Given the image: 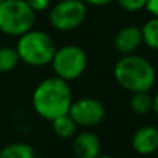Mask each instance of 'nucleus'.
I'll return each mask as SVG.
<instances>
[{
  "label": "nucleus",
  "mask_w": 158,
  "mask_h": 158,
  "mask_svg": "<svg viewBox=\"0 0 158 158\" xmlns=\"http://www.w3.org/2000/svg\"><path fill=\"white\" fill-rule=\"evenodd\" d=\"M73 102L72 89L67 81L59 77H48L36 85L32 94V106L41 118L53 120L69 114Z\"/></svg>",
  "instance_id": "nucleus-1"
},
{
  "label": "nucleus",
  "mask_w": 158,
  "mask_h": 158,
  "mask_svg": "<svg viewBox=\"0 0 158 158\" xmlns=\"http://www.w3.org/2000/svg\"><path fill=\"white\" fill-rule=\"evenodd\" d=\"M115 80L122 88L133 93H143L154 87L155 70L152 64L139 55H125L114 67Z\"/></svg>",
  "instance_id": "nucleus-2"
},
{
  "label": "nucleus",
  "mask_w": 158,
  "mask_h": 158,
  "mask_svg": "<svg viewBox=\"0 0 158 158\" xmlns=\"http://www.w3.org/2000/svg\"><path fill=\"white\" fill-rule=\"evenodd\" d=\"M56 49L53 39L46 32L39 30H30L20 35L15 46L20 60L35 67L49 64L53 59Z\"/></svg>",
  "instance_id": "nucleus-3"
},
{
  "label": "nucleus",
  "mask_w": 158,
  "mask_h": 158,
  "mask_svg": "<svg viewBox=\"0 0 158 158\" xmlns=\"http://www.w3.org/2000/svg\"><path fill=\"white\" fill-rule=\"evenodd\" d=\"M35 11L25 0H4L0 3V32L9 36H20L32 30Z\"/></svg>",
  "instance_id": "nucleus-4"
},
{
  "label": "nucleus",
  "mask_w": 158,
  "mask_h": 158,
  "mask_svg": "<svg viewBox=\"0 0 158 158\" xmlns=\"http://www.w3.org/2000/svg\"><path fill=\"white\" fill-rule=\"evenodd\" d=\"M51 64L56 77L70 83L85 72L87 55L77 45H63L56 49Z\"/></svg>",
  "instance_id": "nucleus-5"
},
{
  "label": "nucleus",
  "mask_w": 158,
  "mask_h": 158,
  "mask_svg": "<svg viewBox=\"0 0 158 158\" xmlns=\"http://www.w3.org/2000/svg\"><path fill=\"white\" fill-rule=\"evenodd\" d=\"M87 15V6L83 0H60L52 7L49 21L57 31H73L84 23Z\"/></svg>",
  "instance_id": "nucleus-6"
},
{
  "label": "nucleus",
  "mask_w": 158,
  "mask_h": 158,
  "mask_svg": "<svg viewBox=\"0 0 158 158\" xmlns=\"http://www.w3.org/2000/svg\"><path fill=\"white\" fill-rule=\"evenodd\" d=\"M69 115L77 126L94 127L99 125L105 118V106L101 101L91 97L78 98L72 102Z\"/></svg>",
  "instance_id": "nucleus-7"
},
{
  "label": "nucleus",
  "mask_w": 158,
  "mask_h": 158,
  "mask_svg": "<svg viewBox=\"0 0 158 158\" xmlns=\"http://www.w3.org/2000/svg\"><path fill=\"white\" fill-rule=\"evenodd\" d=\"M141 44H143L141 28L136 27V25L123 27L114 38V48L122 56L134 53V52L140 48Z\"/></svg>",
  "instance_id": "nucleus-8"
},
{
  "label": "nucleus",
  "mask_w": 158,
  "mask_h": 158,
  "mask_svg": "<svg viewBox=\"0 0 158 158\" xmlns=\"http://www.w3.org/2000/svg\"><path fill=\"white\" fill-rule=\"evenodd\" d=\"M131 147L141 155H150L158 150V129L154 126H141L131 137Z\"/></svg>",
  "instance_id": "nucleus-9"
},
{
  "label": "nucleus",
  "mask_w": 158,
  "mask_h": 158,
  "mask_svg": "<svg viewBox=\"0 0 158 158\" xmlns=\"http://www.w3.org/2000/svg\"><path fill=\"white\" fill-rule=\"evenodd\" d=\"M73 150L77 158H97L101 154V141L97 134L83 131L76 134L73 140Z\"/></svg>",
  "instance_id": "nucleus-10"
},
{
  "label": "nucleus",
  "mask_w": 158,
  "mask_h": 158,
  "mask_svg": "<svg viewBox=\"0 0 158 158\" xmlns=\"http://www.w3.org/2000/svg\"><path fill=\"white\" fill-rule=\"evenodd\" d=\"M52 122V130L60 139H72L76 136V130H77V125L72 119L69 114L62 115V116L55 118Z\"/></svg>",
  "instance_id": "nucleus-11"
},
{
  "label": "nucleus",
  "mask_w": 158,
  "mask_h": 158,
  "mask_svg": "<svg viewBox=\"0 0 158 158\" xmlns=\"http://www.w3.org/2000/svg\"><path fill=\"white\" fill-rule=\"evenodd\" d=\"M34 148L27 143H10L0 150V158H34Z\"/></svg>",
  "instance_id": "nucleus-12"
},
{
  "label": "nucleus",
  "mask_w": 158,
  "mask_h": 158,
  "mask_svg": "<svg viewBox=\"0 0 158 158\" xmlns=\"http://www.w3.org/2000/svg\"><path fill=\"white\" fill-rule=\"evenodd\" d=\"M130 108L134 114L147 115L150 110H152V97L147 91L133 93L130 98Z\"/></svg>",
  "instance_id": "nucleus-13"
},
{
  "label": "nucleus",
  "mask_w": 158,
  "mask_h": 158,
  "mask_svg": "<svg viewBox=\"0 0 158 158\" xmlns=\"http://www.w3.org/2000/svg\"><path fill=\"white\" fill-rule=\"evenodd\" d=\"M143 42L152 51H158V17L146 21L141 27Z\"/></svg>",
  "instance_id": "nucleus-14"
},
{
  "label": "nucleus",
  "mask_w": 158,
  "mask_h": 158,
  "mask_svg": "<svg viewBox=\"0 0 158 158\" xmlns=\"http://www.w3.org/2000/svg\"><path fill=\"white\" fill-rule=\"evenodd\" d=\"M20 62L18 53L15 48H0V73H9L15 69V66Z\"/></svg>",
  "instance_id": "nucleus-15"
},
{
  "label": "nucleus",
  "mask_w": 158,
  "mask_h": 158,
  "mask_svg": "<svg viewBox=\"0 0 158 158\" xmlns=\"http://www.w3.org/2000/svg\"><path fill=\"white\" fill-rule=\"evenodd\" d=\"M116 2L123 10L130 13H136L146 9L147 4V0H116Z\"/></svg>",
  "instance_id": "nucleus-16"
},
{
  "label": "nucleus",
  "mask_w": 158,
  "mask_h": 158,
  "mask_svg": "<svg viewBox=\"0 0 158 158\" xmlns=\"http://www.w3.org/2000/svg\"><path fill=\"white\" fill-rule=\"evenodd\" d=\"M25 2L35 13L45 11L51 4V0H25Z\"/></svg>",
  "instance_id": "nucleus-17"
},
{
  "label": "nucleus",
  "mask_w": 158,
  "mask_h": 158,
  "mask_svg": "<svg viewBox=\"0 0 158 158\" xmlns=\"http://www.w3.org/2000/svg\"><path fill=\"white\" fill-rule=\"evenodd\" d=\"M146 9L152 17H158V0H147Z\"/></svg>",
  "instance_id": "nucleus-18"
},
{
  "label": "nucleus",
  "mask_w": 158,
  "mask_h": 158,
  "mask_svg": "<svg viewBox=\"0 0 158 158\" xmlns=\"http://www.w3.org/2000/svg\"><path fill=\"white\" fill-rule=\"evenodd\" d=\"M85 4H91V6H106V4L112 3L114 0H83Z\"/></svg>",
  "instance_id": "nucleus-19"
},
{
  "label": "nucleus",
  "mask_w": 158,
  "mask_h": 158,
  "mask_svg": "<svg viewBox=\"0 0 158 158\" xmlns=\"http://www.w3.org/2000/svg\"><path fill=\"white\" fill-rule=\"evenodd\" d=\"M152 112L158 116V93L152 97Z\"/></svg>",
  "instance_id": "nucleus-20"
},
{
  "label": "nucleus",
  "mask_w": 158,
  "mask_h": 158,
  "mask_svg": "<svg viewBox=\"0 0 158 158\" xmlns=\"http://www.w3.org/2000/svg\"><path fill=\"white\" fill-rule=\"evenodd\" d=\"M97 158H115V157H112V155H105V154H99Z\"/></svg>",
  "instance_id": "nucleus-21"
},
{
  "label": "nucleus",
  "mask_w": 158,
  "mask_h": 158,
  "mask_svg": "<svg viewBox=\"0 0 158 158\" xmlns=\"http://www.w3.org/2000/svg\"><path fill=\"white\" fill-rule=\"evenodd\" d=\"M34 158H45V157H34Z\"/></svg>",
  "instance_id": "nucleus-22"
},
{
  "label": "nucleus",
  "mask_w": 158,
  "mask_h": 158,
  "mask_svg": "<svg viewBox=\"0 0 158 158\" xmlns=\"http://www.w3.org/2000/svg\"><path fill=\"white\" fill-rule=\"evenodd\" d=\"M2 2H4V0H0V3H2Z\"/></svg>",
  "instance_id": "nucleus-23"
}]
</instances>
